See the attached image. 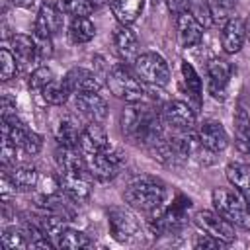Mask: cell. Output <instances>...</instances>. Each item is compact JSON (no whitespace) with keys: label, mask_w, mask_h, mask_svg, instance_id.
<instances>
[{"label":"cell","mask_w":250,"mask_h":250,"mask_svg":"<svg viewBox=\"0 0 250 250\" xmlns=\"http://www.w3.org/2000/svg\"><path fill=\"white\" fill-rule=\"evenodd\" d=\"M39 94H41V98L47 104H51V105H62V104H66V100L70 96V90L64 84V80H53Z\"/></svg>","instance_id":"30"},{"label":"cell","mask_w":250,"mask_h":250,"mask_svg":"<svg viewBox=\"0 0 250 250\" xmlns=\"http://www.w3.org/2000/svg\"><path fill=\"white\" fill-rule=\"evenodd\" d=\"M244 25H246V37L250 39V18H248V20L244 21Z\"/></svg>","instance_id":"39"},{"label":"cell","mask_w":250,"mask_h":250,"mask_svg":"<svg viewBox=\"0 0 250 250\" xmlns=\"http://www.w3.org/2000/svg\"><path fill=\"white\" fill-rule=\"evenodd\" d=\"M4 174L8 176L16 191H31L39 184V172L29 164H14L10 170L4 168Z\"/></svg>","instance_id":"21"},{"label":"cell","mask_w":250,"mask_h":250,"mask_svg":"<svg viewBox=\"0 0 250 250\" xmlns=\"http://www.w3.org/2000/svg\"><path fill=\"white\" fill-rule=\"evenodd\" d=\"M207 70V90L215 100H227L229 80L232 76V66L225 59H211L205 66Z\"/></svg>","instance_id":"11"},{"label":"cell","mask_w":250,"mask_h":250,"mask_svg":"<svg viewBox=\"0 0 250 250\" xmlns=\"http://www.w3.org/2000/svg\"><path fill=\"white\" fill-rule=\"evenodd\" d=\"M246 41V25L244 20L238 16H230L225 23H223V31H221V47L225 53L234 55L242 49Z\"/></svg>","instance_id":"17"},{"label":"cell","mask_w":250,"mask_h":250,"mask_svg":"<svg viewBox=\"0 0 250 250\" xmlns=\"http://www.w3.org/2000/svg\"><path fill=\"white\" fill-rule=\"evenodd\" d=\"M74 96V109L90 121L102 123L107 115V104L100 96V92H86V94H72Z\"/></svg>","instance_id":"15"},{"label":"cell","mask_w":250,"mask_h":250,"mask_svg":"<svg viewBox=\"0 0 250 250\" xmlns=\"http://www.w3.org/2000/svg\"><path fill=\"white\" fill-rule=\"evenodd\" d=\"M62 12L59 10L57 4L53 2H43L39 12H37V18H35V25H33V35L37 37H47L51 39L62 25Z\"/></svg>","instance_id":"14"},{"label":"cell","mask_w":250,"mask_h":250,"mask_svg":"<svg viewBox=\"0 0 250 250\" xmlns=\"http://www.w3.org/2000/svg\"><path fill=\"white\" fill-rule=\"evenodd\" d=\"M107 223L111 236L117 242H131L141 236V223L127 207H109Z\"/></svg>","instance_id":"7"},{"label":"cell","mask_w":250,"mask_h":250,"mask_svg":"<svg viewBox=\"0 0 250 250\" xmlns=\"http://www.w3.org/2000/svg\"><path fill=\"white\" fill-rule=\"evenodd\" d=\"M234 146L242 154H250V115L244 107H238L234 115Z\"/></svg>","instance_id":"26"},{"label":"cell","mask_w":250,"mask_h":250,"mask_svg":"<svg viewBox=\"0 0 250 250\" xmlns=\"http://www.w3.org/2000/svg\"><path fill=\"white\" fill-rule=\"evenodd\" d=\"M166 2H168V8H170V12L174 16L184 12V10H188V0H166Z\"/></svg>","instance_id":"37"},{"label":"cell","mask_w":250,"mask_h":250,"mask_svg":"<svg viewBox=\"0 0 250 250\" xmlns=\"http://www.w3.org/2000/svg\"><path fill=\"white\" fill-rule=\"evenodd\" d=\"M80 133H82V127H80L78 119L72 115H66L59 121L57 129H55V139H57L59 146H78Z\"/></svg>","instance_id":"24"},{"label":"cell","mask_w":250,"mask_h":250,"mask_svg":"<svg viewBox=\"0 0 250 250\" xmlns=\"http://www.w3.org/2000/svg\"><path fill=\"white\" fill-rule=\"evenodd\" d=\"M182 82H184V88L189 94V98L199 105L201 104V94H203L201 78H199V74L195 72V68L188 61L182 62Z\"/></svg>","instance_id":"29"},{"label":"cell","mask_w":250,"mask_h":250,"mask_svg":"<svg viewBox=\"0 0 250 250\" xmlns=\"http://www.w3.org/2000/svg\"><path fill=\"white\" fill-rule=\"evenodd\" d=\"M10 49L16 55V59L21 64H29L33 61H37V45H35V37H29L25 33H16L10 39Z\"/></svg>","instance_id":"23"},{"label":"cell","mask_w":250,"mask_h":250,"mask_svg":"<svg viewBox=\"0 0 250 250\" xmlns=\"http://www.w3.org/2000/svg\"><path fill=\"white\" fill-rule=\"evenodd\" d=\"M123 201L141 213H158L166 201V186L152 176H139L123 189Z\"/></svg>","instance_id":"2"},{"label":"cell","mask_w":250,"mask_h":250,"mask_svg":"<svg viewBox=\"0 0 250 250\" xmlns=\"http://www.w3.org/2000/svg\"><path fill=\"white\" fill-rule=\"evenodd\" d=\"M107 146H109L107 133L100 123L90 121L86 127H82V133H80V139H78V148L84 152L86 158L102 152Z\"/></svg>","instance_id":"16"},{"label":"cell","mask_w":250,"mask_h":250,"mask_svg":"<svg viewBox=\"0 0 250 250\" xmlns=\"http://www.w3.org/2000/svg\"><path fill=\"white\" fill-rule=\"evenodd\" d=\"M2 244L6 250H23L29 246L25 230L23 229H16V227H8L2 232Z\"/></svg>","instance_id":"33"},{"label":"cell","mask_w":250,"mask_h":250,"mask_svg":"<svg viewBox=\"0 0 250 250\" xmlns=\"http://www.w3.org/2000/svg\"><path fill=\"white\" fill-rule=\"evenodd\" d=\"M213 209L229 223L248 229L250 227V201L236 188H215L211 193Z\"/></svg>","instance_id":"3"},{"label":"cell","mask_w":250,"mask_h":250,"mask_svg":"<svg viewBox=\"0 0 250 250\" xmlns=\"http://www.w3.org/2000/svg\"><path fill=\"white\" fill-rule=\"evenodd\" d=\"M164 125H168L172 131H193L197 117L189 104L180 100H168L160 109Z\"/></svg>","instance_id":"8"},{"label":"cell","mask_w":250,"mask_h":250,"mask_svg":"<svg viewBox=\"0 0 250 250\" xmlns=\"http://www.w3.org/2000/svg\"><path fill=\"white\" fill-rule=\"evenodd\" d=\"M33 2H35V0H12V4L18 6V8H31Z\"/></svg>","instance_id":"38"},{"label":"cell","mask_w":250,"mask_h":250,"mask_svg":"<svg viewBox=\"0 0 250 250\" xmlns=\"http://www.w3.org/2000/svg\"><path fill=\"white\" fill-rule=\"evenodd\" d=\"M121 131L127 139L146 146L164 133V121L162 115L156 113V109H152L148 104L135 102L127 104V107L121 111Z\"/></svg>","instance_id":"1"},{"label":"cell","mask_w":250,"mask_h":250,"mask_svg":"<svg viewBox=\"0 0 250 250\" xmlns=\"http://www.w3.org/2000/svg\"><path fill=\"white\" fill-rule=\"evenodd\" d=\"M96 35V25L90 18H72L68 25V37L72 43H88Z\"/></svg>","instance_id":"28"},{"label":"cell","mask_w":250,"mask_h":250,"mask_svg":"<svg viewBox=\"0 0 250 250\" xmlns=\"http://www.w3.org/2000/svg\"><path fill=\"white\" fill-rule=\"evenodd\" d=\"M107 86L111 90V94L127 104H135V102H145L146 98V88L145 82H141L137 78L135 72H131L125 62H117L113 66H109L107 70Z\"/></svg>","instance_id":"4"},{"label":"cell","mask_w":250,"mask_h":250,"mask_svg":"<svg viewBox=\"0 0 250 250\" xmlns=\"http://www.w3.org/2000/svg\"><path fill=\"white\" fill-rule=\"evenodd\" d=\"M57 6L70 18H88L96 8L92 0H59Z\"/></svg>","instance_id":"31"},{"label":"cell","mask_w":250,"mask_h":250,"mask_svg":"<svg viewBox=\"0 0 250 250\" xmlns=\"http://www.w3.org/2000/svg\"><path fill=\"white\" fill-rule=\"evenodd\" d=\"M18 62H20V61L16 59V55L12 53L10 47H2V49H0V78H2V82L12 80V78L20 72Z\"/></svg>","instance_id":"32"},{"label":"cell","mask_w":250,"mask_h":250,"mask_svg":"<svg viewBox=\"0 0 250 250\" xmlns=\"http://www.w3.org/2000/svg\"><path fill=\"white\" fill-rule=\"evenodd\" d=\"M86 160L92 176L100 182H111L115 176H119L121 168L125 166V154L115 146H107L102 152L88 156Z\"/></svg>","instance_id":"6"},{"label":"cell","mask_w":250,"mask_h":250,"mask_svg":"<svg viewBox=\"0 0 250 250\" xmlns=\"http://www.w3.org/2000/svg\"><path fill=\"white\" fill-rule=\"evenodd\" d=\"M227 180L232 188H236L248 201H250V164L244 162H230L225 170Z\"/></svg>","instance_id":"25"},{"label":"cell","mask_w":250,"mask_h":250,"mask_svg":"<svg viewBox=\"0 0 250 250\" xmlns=\"http://www.w3.org/2000/svg\"><path fill=\"white\" fill-rule=\"evenodd\" d=\"M176 31H178L180 45L189 49V47H195L201 43L205 27L189 10H184V12L176 14Z\"/></svg>","instance_id":"12"},{"label":"cell","mask_w":250,"mask_h":250,"mask_svg":"<svg viewBox=\"0 0 250 250\" xmlns=\"http://www.w3.org/2000/svg\"><path fill=\"white\" fill-rule=\"evenodd\" d=\"M55 80V74L49 66H37L31 74H29V88L35 92H41L49 82Z\"/></svg>","instance_id":"34"},{"label":"cell","mask_w":250,"mask_h":250,"mask_svg":"<svg viewBox=\"0 0 250 250\" xmlns=\"http://www.w3.org/2000/svg\"><path fill=\"white\" fill-rule=\"evenodd\" d=\"M150 2H152V4H160L162 0H150Z\"/></svg>","instance_id":"41"},{"label":"cell","mask_w":250,"mask_h":250,"mask_svg":"<svg viewBox=\"0 0 250 250\" xmlns=\"http://www.w3.org/2000/svg\"><path fill=\"white\" fill-rule=\"evenodd\" d=\"M193 246L195 248H225V246H229L227 242H223V240H219V238H215V236H211V234H199L197 238H195V242H193Z\"/></svg>","instance_id":"35"},{"label":"cell","mask_w":250,"mask_h":250,"mask_svg":"<svg viewBox=\"0 0 250 250\" xmlns=\"http://www.w3.org/2000/svg\"><path fill=\"white\" fill-rule=\"evenodd\" d=\"M33 37H35V45H37V57H39V59L51 57V55H53V43H51V39H47V37H37V35H33Z\"/></svg>","instance_id":"36"},{"label":"cell","mask_w":250,"mask_h":250,"mask_svg":"<svg viewBox=\"0 0 250 250\" xmlns=\"http://www.w3.org/2000/svg\"><path fill=\"white\" fill-rule=\"evenodd\" d=\"M92 174H70V172H57L59 191L72 199L74 203H82L92 193Z\"/></svg>","instance_id":"10"},{"label":"cell","mask_w":250,"mask_h":250,"mask_svg":"<svg viewBox=\"0 0 250 250\" xmlns=\"http://www.w3.org/2000/svg\"><path fill=\"white\" fill-rule=\"evenodd\" d=\"M113 47H115V53L119 55V59L125 62H133L141 55L139 53V37L125 23H119L113 29Z\"/></svg>","instance_id":"19"},{"label":"cell","mask_w":250,"mask_h":250,"mask_svg":"<svg viewBox=\"0 0 250 250\" xmlns=\"http://www.w3.org/2000/svg\"><path fill=\"white\" fill-rule=\"evenodd\" d=\"M55 246L57 248H68V250H78V248H88L92 242H90V238L82 232V230H78V229H72V227H64L57 236H55Z\"/></svg>","instance_id":"27"},{"label":"cell","mask_w":250,"mask_h":250,"mask_svg":"<svg viewBox=\"0 0 250 250\" xmlns=\"http://www.w3.org/2000/svg\"><path fill=\"white\" fill-rule=\"evenodd\" d=\"M133 72L148 86H166L170 82V66L158 53H141L133 61Z\"/></svg>","instance_id":"5"},{"label":"cell","mask_w":250,"mask_h":250,"mask_svg":"<svg viewBox=\"0 0 250 250\" xmlns=\"http://www.w3.org/2000/svg\"><path fill=\"white\" fill-rule=\"evenodd\" d=\"M92 2H94V6H96V4H102V2H107V0H92Z\"/></svg>","instance_id":"40"},{"label":"cell","mask_w":250,"mask_h":250,"mask_svg":"<svg viewBox=\"0 0 250 250\" xmlns=\"http://www.w3.org/2000/svg\"><path fill=\"white\" fill-rule=\"evenodd\" d=\"M197 141L211 152H221L229 146V133L217 119H207L197 127Z\"/></svg>","instance_id":"13"},{"label":"cell","mask_w":250,"mask_h":250,"mask_svg":"<svg viewBox=\"0 0 250 250\" xmlns=\"http://www.w3.org/2000/svg\"><path fill=\"white\" fill-rule=\"evenodd\" d=\"M193 223L201 232L211 234V236H215L227 244H230L236 238L234 225L229 223L225 217H221L217 211H199V213H195Z\"/></svg>","instance_id":"9"},{"label":"cell","mask_w":250,"mask_h":250,"mask_svg":"<svg viewBox=\"0 0 250 250\" xmlns=\"http://www.w3.org/2000/svg\"><path fill=\"white\" fill-rule=\"evenodd\" d=\"M113 16L117 18L119 23L131 25L133 21H137V18L143 14L145 8V0H107Z\"/></svg>","instance_id":"22"},{"label":"cell","mask_w":250,"mask_h":250,"mask_svg":"<svg viewBox=\"0 0 250 250\" xmlns=\"http://www.w3.org/2000/svg\"><path fill=\"white\" fill-rule=\"evenodd\" d=\"M55 160L59 166V172H70V174H92L88 168V160L84 152L78 146H59L55 152Z\"/></svg>","instance_id":"20"},{"label":"cell","mask_w":250,"mask_h":250,"mask_svg":"<svg viewBox=\"0 0 250 250\" xmlns=\"http://www.w3.org/2000/svg\"><path fill=\"white\" fill-rule=\"evenodd\" d=\"M64 84L68 86L70 94H86V92H100L104 82L100 80V76L88 68H70L64 74Z\"/></svg>","instance_id":"18"}]
</instances>
